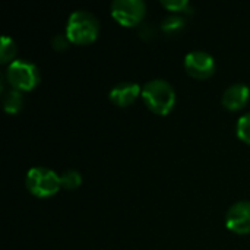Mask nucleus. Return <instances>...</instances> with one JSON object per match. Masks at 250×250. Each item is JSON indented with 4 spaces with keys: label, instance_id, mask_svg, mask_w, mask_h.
<instances>
[{
    "label": "nucleus",
    "instance_id": "nucleus-7",
    "mask_svg": "<svg viewBox=\"0 0 250 250\" xmlns=\"http://www.w3.org/2000/svg\"><path fill=\"white\" fill-rule=\"evenodd\" d=\"M226 226L236 234L250 233V201H239L226 214Z\"/></svg>",
    "mask_w": 250,
    "mask_h": 250
},
{
    "label": "nucleus",
    "instance_id": "nucleus-6",
    "mask_svg": "<svg viewBox=\"0 0 250 250\" xmlns=\"http://www.w3.org/2000/svg\"><path fill=\"white\" fill-rule=\"evenodd\" d=\"M185 69L190 76L196 79H207L214 75L217 69V63L212 54L202 50H195L186 54Z\"/></svg>",
    "mask_w": 250,
    "mask_h": 250
},
{
    "label": "nucleus",
    "instance_id": "nucleus-13",
    "mask_svg": "<svg viewBox=\"0 0 250 250\" xmlns=\"http://www.w3.org/2000/svg\"><path fill=\"white\" fill-rule=\"evenodd\" d=\"M237 136L250 145V111L243 114L239 120H237Z\"/></svg>",
    "mask_w": 250,
    "mask_h": 250
},
{
    "label": "nucleus",
    "instance_id": "nucleus-15",
    "mask_svg": "<svg viewBox=\"0 0 250 250\" xmlns=\"http://www.w3.org/2000/svg\"><path fill=\"white\" fill-rule=\"evenodd\" d=\"M161 4L170 12H185L190 10V3L188 0H163Z\"/></svg>",
    "mask_w": 250,
    "mask_h": 250
},
{
    "label": "nucleus",
    "instance_id": "nucleus-14",
    "mask_svg": "<svg viewBox=\"0 0 250 250\" xmlns=\"http://www.w3.org/2000/svg\"><path fill=\"white\" fill-rule=\"evenodd\" d=\"M185 26V19L179 15H170L163 21V29L168 34L177 32Z\"/></svg>",
    "mask_w": 250,
    "mask_h": 250
},
{
    "label": "nucleus",
    "instance_id": "nucleus-2",
    "mask_svg": "<svg viewBox=\"0 0 250 250\" xmlns=\"http://www.w3.org/2000/svg\"><path fill=\"white\" fill-rule=\"evenodd\" d=\"M100 34V22L95 15L88 10H75L66 25V35L73 44L85 45L97 40Z\"/></svg>",
    "mask_w": 250,
    "mask_h": 250
},
{
    "label": "nucleus",
    "instance_id": "nucleus-1",
    "mask_svg": "<svg viewBox=\"0 0 250 250\" xmlns=\"http://www.w3.org/2000/svg\"><path fill=\"white\" fill-rule=\"evenodd\" d=\"M142 98L146 107L160 116L168 114L176 105V91L164 79H152L142 86Z\"/></svg>",
    "mask_w": 250,
    "mask_h": 250
},
{
    "label": "nucleus",
    "instance_id": "nucleus-11",
    "mask_svg": "<svg viewBox=\"0 0 250 250\" xmlns=\"http://www.w3.org/2000/svg\"><path fill=\"white\" fill-rule=\"evenodd\" d=\"M16 56V44L15 41L7 37V35H3L1 37V42H0V62L1 63H12L15 62Z\"/></svg>",
    "mask_w": 250,
    "mask_h": 250
},
{
    "label": "nucleus",
    "instance_id": "nucleus-5",
    "mask_svg": "<svg viewBox=\"0 0 250 250\" xmlns=\"http://www.w3.org/2000/svg\"><path fill=\"white\" fill-rule=\"evenodd\" d=\"M146 13V4L142 0H114L111 3V16L123 26H136Z\"/></svg>",
    "mask_w": 250,
    "mask_h": 250
},
{
    "label": "nucleus",
    "instance_id": "nucleus-8",
    "mask_svg": "<svg viewBox=\"0 0 250 250\" xmlns=\"http://www.w3.org/2000/svg\"><path fill=\"white\" fill-rule=\"evenodd\" d=\"M141 94H142V89H141V86L138 83H135V82H122V83L111 88L108 97H110V101L114 105L125 108V107L132 105L138 100V97Z\"/></svg>",
    "mask_w": 250,
    "mask_h": 250
},
{
    "label": "nucleus",
    "instance_id": "nucleus-12",
    "mask_svg": "<svg viewBox=\"0 0 250 250\" xmlns=\"http://www.w3.org/2000/svg\"><path fill=\"white\" fill-rule=\"evenodd\" d=\"M60 185L66 190H75L82 185V176L76 170H66L60 174Z\"/></svg>",
    "mask_w": 250,
    "mask_h": 250
},
{
    "label": "nucleus",
    "instance_id": "nucleus-16",
    "mask_svg": "<svg viewBox=\"0 0 250 250\" xmlns=\"http://www.w3.org/2000/svg\"><path fill=\"white\" fill-rule=\"evenodd\" d=\"M69 44H70V40L67 38L66 34H57V35H54L53 40H51V45H53V48L57 50V51L66 50V48L69 47Z\"/></svg>",
    "mask_w": 250,
    "mask_h": 250
},
{
    "label": "nucleus",
    "instance_id": "nucleus-9",
    "mask_svg": "<svg viewBox=\"0 0 250 250\" xmlns=\"http://www.w3.org/2000/svg\"><path fill=\"white\" fill-rule=\"evenodd\" d=\"M249 86H246L245 83H233L224 91L221 103L227 110L237 111V110H242L249 103Z\"/></svg>",
    "mask_w": 250,
    "mask_h": 250
},
{
    "label": "nucleus",
    "instance_id": "nucleus-4",
    "mask_svg": "<svg viewBox=\"0 0 250 250\" xmlns=\"http://www.w3.org/2000/svg\"><path fill=\"white\" fill-rule=\"evenodd\" d=\"M6 81L10 88L18 91H31L40 82L38 67L25 59H16L7 66Z\"/></svg>",
    "mask_w": 250,
    "mask_h": 250
},
{
    "label": "nucleus",
    "instance_id": "nucleus-10",
    "mask_svg": "<svg viewBox=\"0 0 250 250\" xmlns=\"http://www.w3.org/2000/svg\"><path fill=\"white\" fill-rule=\"evenodd\" d=\"M22 105H23V97H22L21 91L10 88L7 92L3 94V108H4V111H7L10 114H15L22 108Z\"/></svg>",
    "mask_w": 250,
    "mask_h": 250
},
{
    "label": "nucleus",
    "instance_id": "nucleus-3",
    "mask_svg": "<svg viewBox=\"0 0 250 250\" xmlns=\"http://www.w3.org/2000/svg\"><path fill=\"white\" fill-rule=\"evenodd\" d=\"M25 186L37 198H50L59 192L62 188L60 176H57L51 168L34 167L25 176Z\"/></svg>",
    "mask_w": 250,
    "mask_h": 250
}]
</instances>
